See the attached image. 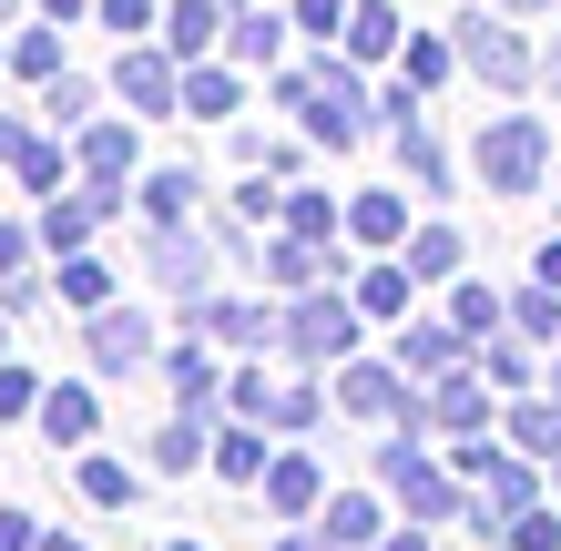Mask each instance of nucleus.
Instances as JSON below:
<instances>
[{
  "mask_svg": "<svg viewBox=\"0 0 561 551\" xmlns=\"http://www.w3.org/2000/svg\"><path fill=\"white\" fill-rule=\"evenodd\" d=\"M276 103L296 113V123H307V134L317 144H357V134H368V103H357V82H347V61H296V72L276 82Z\"/></svg>",
  "mask_w": 561,
  "mask_h": 551,
  "instance_id": "obj_1",
  "label": "nucleus"
},
{
  "mask_svg": "<svg viewBox=\"0 0 561 551\" xmlns=\"http://www.w3.org/2000/svg\"><path fill=\"white\" fill-rule=\"evenodd\" d=\"M470 164H480L490 194H541V174H551V123H541V113H501V123L470 144Z\"/></svg>",
  "mask_w": 561,
  "mask_h": 551,
  "instance_id": "obj_2",
  "label": "nucleus"
},
{
  "mask_svg": "<svg viewBox=\"0 0 561 551\" xmlns=\"http://www.w3.org/2000/svg\"><path fill=\"white\" fill-rule=\"evenodd\" d=\"M459 61H470L490 92H520V82H531V51H520V31L501 11H470V21H459Z\"/></svg>",
  "mask_w": 561,
  "mask_h": 551,
  "instance_id": "obj_3",
  "label": "nucleus"
},
{
  "mask_svg": "<svg viewBox=\"0 0 561 551\" xmlns=\"http://www.w3.org/2000/svg\"><path fill=\"white\" fill-rule=\"evenodd\" d=\"M378 470H388V491L409 501V521H459V510H470V501H459L439 470L419 460V439H378Z\"/></svg>",
  "mask_w": 561,
  "mask_h": 551,
  "instance_id": "obj_4",
  "label": "nucleus"
},
{
  "mask_svg": "<svg viewBox=\"0 0 561 551\" xmlns=\"http://www.w3.org/2000/svg\"><path fill=\"white\" fill-rule=\"evenodd\" d=\"M286 347H296V358H347V347H357V317L327 297V286H307V297L286 307Z\"/></svg>",
  "mask_w": 561,
  "mask_h": 551,
  "instance_id": "obj_5",
  "label": "nucleus"
},
{
  "mask_svg": "<svg viewBox=\"0 0 561 551\" xmlns=\"http://www.w3.org/2000/svg\"><path fill=\"white\" fill-rule=\"evenodd\" d=\"M92 368H113V378L153 368V328H144L134 307H92Z\"/></svg>",
  "mask_w": 561,
  "mask_h": 551,
  "instance_id": "obj_6",
  "label": "nucleus"
},
{
  "mask_svg": "<svg viewBox=\"0 0 561 551\" xmlns=\"http://www.w3.org/2000/svg\"><path fill=\"white\" fill-rule=\"evenodd\" d=\"M113 92H123V103H134L144 123H153V113H184V82H174V61H163V51H123Z\"/></svg>",
  "mask_w": 561,
  "mask_h": 551,
  "instance_id": "obj_7",
  "label": "nucleus"
},
{
  "mask_svg": "<svg viewBox=\"0 0 561 551\" xmlns=\"http://www.w3.org/2000/svg\"><path fill=\"white\" fill-rule=\"evenodd\" d=\"M337 399H347L357 418H419V399L399 388V368H378V358H357V368L337 378Z\"/></svg>",
  "mask_w": 561,
  "mask_h": 551,
  "instance_id": "obj_8",
  "label": "nucleus"
},
{
  "mask_svg": "<svg viewBox=\"0 0 561 551\" xmlns=\"http://www.w3.org/2000/svg\"><path fill=\"white\" fill-rule=\"evenodd\" d=\"M42 439L51 449H82L92 439V388H42Z\"/></svg>",
  "mask_w": 561,
  "mask_h": 551,
  "instance_id": "obj_9",
  "label": "nucleus"
},
{
  "mask_svg": "<svg viewBox=\"0 0 561 551\" xmlns=\"http://www.w3.org/2000/svg\"><path fill=\"white\" fill-rule=\"evenodd\" d=\"M266 501H276V510H317V501H327V480H317V460H307V449L266 460Z\"/></svg>",
  "mask_w": 561,
  "mask_h": 551,
  "instance_id": "obj_10",
  "label": "nucleus"
},
{
  "mask_svg": "<svg viewBox=\"0 0 561 551\" xmlns=\"http://www.w3.org/2000/svg\"><path fill=\"white\" fill-rule=\"evenodd\" d=\"M347 236L357 245H399L409 236V205H399V194H347Z\"/></svg>",
  "mask_w": 561,
  "mask_h": 551,
  "instance_id": "obj_11",
  "label": "nucleus"
},
{
  "mask_svg": "<svg viewBox=\"0 0 561 551\" xmlns=\"http://www.w3.org/2000/svg\"><path fill=\"white\" fill-rule=\"evenodd\" d=\"M399 42H409V31H399V11H388V0H357V11H347V51H357V61H388Z\"/></svg>",
  "mask_w": 561,
  "mask_h": 551,
  "instance_id": "obj_12",
  "label": "nucleus"
},
{
  "mask_svg": "<svg viewBox=\"0 0 561 551\" xmlns=\"http://www.w3.org/2000/svg\"><path fill=\"white\" fill-rule=\"evenodd\" d=\"M439 429H449V439H480V429H490V399H480V388L459 378V368L439 378Z\"/></svg>",
  "mask_w": 561,
  "mask_h": 551,
  "instance_id": "obj_13",
  "label": "nucleus"
},
{
  "mask_svg": "<svg viewBox=\"0 0 561 551\" xmlns=\"http://www.w3.org/2000/svg\"><path fill=\"white\" fill-rule=\"evenodd\" d=\"M399 368H409V378H449V368H459V337H449V328H409V337H399Z\"/></svg>",
  "mask_w": 561,
  "mask_h": 551,
  "instance_id": "obj_14",
  "label": "nucleus"
},
{
  "mask_svg": "<svg viewBox=\"0 0 561 551\" xmlns=\"http://www.w3.org/2000/svg\"><path fill=\"white\" fill-rule=\"evenodd\" d=\"M61 297H72L82 317H92V307H113V266H103V255H82V245H72V255H61Z\"/></svg>",
  "mask_w": 561,
  "mask_h": 551,
  "instance_id": "obj_15",
  "label": "nucleus"
},
{
  "mask_svg": "<svg viewBox=\"0 0 561 551\" xmlns=\"http://www.w3.org/2000/svg\"><path fill=\"white\" fill-rule=\"evenodd\" d=\"M184 113H205V123L245 113V82H236V72H184Z\"/></svg>",
  "mask_w": 561,
  "mask_h": 551,
  "instance_id": "obj_16",
  "label": "nucleus"
},
{
  "mask_svg": "<svg viewBox=\"0 0 561 551\" xmlns=\"http://www.w3.org/2000/svg\"><path fill=\"white\" fill-rule=\"evenodd\" d=\"M511 439L531 449V460H561V409H551V399H520V409H511Z\"/></svg>",
  "mask_w": 561,
  "mask_h": 551,
  "instance_id": "obj_17",
  "label": "nucleus"
},
{
  "mask_svg": "<svg viewBox=\"0 0 561 551\" xmlns=\"http://www.w3.org/2000/svg\"><path fill=\"white\" fill-rule=\"evenodd\" d=\"M153 276L174 286V297H205V245H184V236H163V245H153Z\"/></svg>",
  "mask_w": 561,
  "mask_h": 551,
  "instance_id": "obj_18",
  "label": "nucleus"
},
{
  "mask_svg": "<svg viewBox=\"0 0 561 551\" xmlns=\"http://www.w3.org/2000/svg\"><path fill=\"white\" fill-rule=\"evenodd\" d=\"M215 31H225V11H215V0H174V21H163V51H205Z\"/></svg>",
  "mask_w": 561,
  "mask_h": 551,
  "instance_id": "obj_19",
  "label": "nucleus"
},
{
  "mask_svg": "<svg viewBox=\"0 0 561 551\" xmlns=\"http://www.w3.org/2000/svg\"><path fill=\"white\" fill-rule=\"evenodd\" d=\"M327 541H337V551H368L378 541V501H327Z\"/></svg>",
  "mask_w": 561,
  "mask_h": 551,
  "instance_id": "obj_20",
  "label": "nucleus"
},
{
  "mask_svg": "<svg viewBox=\"0 0 561 551\" xmlns=\"http://www.w3.org/2000/svg\"><path fill=\"white\" fill-rule=\"evenodd\" d=\"M357 307L368 317H409V266H368L357 276Z\"/></svg>",
  "mask_w": 561,
  "mask_h": 551,
  "instance_id": "obj_21",
  "label": "nucleus"
},
{
  "mask_svg": "<svg viewBox=\"0 0 561 551\" xmlns=\"http://www.w3.org/2000/svg\"><path fill=\"white\" fill-rule=\"evenodd\" d=\"M82 164H92V174L113 184L123 164H134V134H123V123H92V134H82Z\"/></svg>",
  "mask_w": 561,
  "mask_h": 551,
  "instance_id": "obj_22",
  "label": "nucleus"
},
{
  "mask_svg": "<svg viewBox=\"0 0 561 551\" xmlns=\"http://www.w3.org/2000/svg\"><path fill=\"white\" fill-rule=\"evenodd\" d=\"M286 225H296L307 245H327V236L347 225V205H327V194H286Z\"/></svg>",
  "mask_w": 561,
  "mask_h": 551,
  "instance_id": "obj_23",
  "label": "nucleus"
},
{
  "mask_svg": "<svg viewBox=\"0 0 561 551\" xmlns=\"http://www.w3.org/2000/svg\"><path fill=\"white\" fill-rule=\"evenodd\" d=\"M215 470L225 480H266V439H255V429H225L215 439Z\"/></svg>",
  "mask_w": 561,
  "mask_h": 551,
  "instance_id": "obj_24",
  "label": "nucleus"
},
{
  "mask_svg": "<svg viewBox=\"0 0 561 551\" xmlns=\"http://www.w3.org/2000/svg\"><path fill=\"white\" fill-rule=\"evenodd\" d=\"M144 215H153V225H184V215H194V174H153V184H144Z\"/></svg>",
  "mask_w": 561,
  "mask_h": 551,
  "instance_id": "obj_25",
  "label": "nucleus"
},
{
  "mask_svg": "<svg viewBox=\"0 0 561 551\" xmlns=\"http://www.w3.org/2000/svg\"><path fill=\"white\" fill-rule=\"evenodd\" d=\"M449 266H459V236H449V225L409 236V276H449Z\"/></svg>",
  "mask_w": 561,
  "mask_h": 551,
  "instance_id": "obj_26",
  "label": "nucleus"
},
{
  "mask_svg": "<svg viewBox=\"0 0 561 551\" xmlns=\"http://www.w3.org/2000/svg\"><path fill=\"white\" fill-rule=\"evenodd\" d=\"M205 460V429H194V418H174V429L153 439V470H194Z\"/></svg>",
  "mask_w": 561,
  "mask_h": 551,
  "instance_id": "obj_27",
  "label": "nucleus"
},
{
  "mask_svg": "<svg viewBox=\"0 0 561 551\" xmlns=\"http://www.w3.org/2000/svg\"><path fill=\"white\" fill-rule=\"evenodd\" d=\"M42 113L61 123V134H72V123L92 113V82H72V72H51V92H42Z\"/></svg>",
  "mask_w": 561,
  "mask_h": 551,
  "instance_id": "obj_28",
  "label": "nucleus"
},
{
  "mask_svg": "<svg viewBox=\"0 0 561 551\" xmlns=\"http://www.w3.org/2000/svg\"><path fill=\"white\" fill-rule=\"evenodd\" d=\"M82 491L103 510H123V501H134V470H123V460H82Z\"/></svg>",
  "mask_w": 561,
  "mask_h": 551,
  "instance_id": "obj_29",
  "label": "nucleus"
},
{
  "mask_svg": "<svg viewBox=\"0 0 561 551\" xmlns=\"http://www.w3.org/2000/svg\"><path fill=\"white\" fill-rule=\"evenodd\" d=\"M276 42H286V21H266V11L236 21V61H276Z\"/></svg>",
  "mask_w": 561,
  "mask_h": 551,
  "instance_id": "obj_30",
  "label": "nucleus"
},
{
  "mask_svg": "<svg viewBox=\"0 0 561 551\" xmlns=\"http://www.w3.org/2000/svg\"><path fill=\"white\" fill-rule=\"evenodd\" d=\"M399 164H409L419 184H449V164H439V144H428L419 123H399Z\"/></svg>",
  "mask_w": 561,
  "mask_h": 551,
  "instance_id": "obj_31",
  "label": "nucleus"
},
{
  "mask_svg": "<svg viewBox=\"0 0 561 551\" xmlns=\"http://www.w3.org/2000/svg\"><path fill=\"white\" fill-rule=\"evenodd\" d=\"M490 328H501V297H490V286H470V276H459V337H490Z\"/></svg>",
  "mask_w": 561,
  "mask_h": 551,
  "instance_id": "obj_32",
  "label": "nucleus"
},
{
  "mask_svg": "<svg viewBox=\"0 0 561 551\" xmlns=\"http://www.w3.org/2000/svg\"><path fill=\"white\" fill-rule=\"evenodd\" d=\"M399 61H409V82H439L459 61V42H399Z\"/></svg>",
  "mask_w": 561,
  "mask_h": 551,
  "instance_id": "obj_33",
  "label": "nucleus"
},
{
  "mask_svg": "<svg viewBox=\"0 0 561 551\" xmlns=\"http://www.w3.org/2000/svg\"><path fill=\"white\" fill-rule=\"evenodd\" d=\"M205 328H215L225 347H245V337H266V317H255V307H205Z\"/></svg>",
  "mask_w": 561,
  "mask_h": 551,
  "instance_id": "obj_34",
  "label": "nucleus"
},
{
  "mask_svg": "<svg viewBox=\"0 0 561 551\" xmlns=\"http://www.w3.org/2000/svg\"><path fill=\"white\" fill-rule=\"evenodd\" d=\"M266 409H276V429H317V409H327V399H317V388H276Z\"/></svg>",
  "mask_w": 561,
  "mask_h": 551,
  "instance_id": "obj_35",
  "label": "nucleus"
},
{
  "mask_svg": "<svg viewBox=\"0 0 561 551\" xmlns=\"http://www.w3.org/2000/svg\"><path fill=\"white\" fill-rule=\"evenodd\" d=\"M174 388H184V409H215V368H205V358H194V347H184V358H174Z\"/></svg>",
  "mask_w": 561,
  "mask_h": 551,
  "instance_id": "obj_36",
  "label": "nucleus"
},
{
  "mask_svg": "<svg viewBox=\"0 0 561 551\" xmlns=\"http://www.w3.org/2000/svg\"><path fill=\"white\" fill-rule=\"evenodd\" d=\"M511 521H520L511 551H561V521H551V510H511Z\"/></svg>",
  "mask_w": 561,
  "mask_h": 551,
  "instance_id": "obj_37",
  "label": "nucleus"
},
{
  "mask_svg": "<svg viewBox=\"0 0 561 551\" xmlns=\"http://www.w3.org/2000/svg\"><path fill=\"white\" fill-rule=\"evenodd\" d=\"M11 61H21V72H31V82H51V72H61V42H51V31H31V42H21Z\"/></svg>",
  "mask_w": 561,
  "mask_h": 551,
  "instance_id": "obj_38",
  "label": "nucleus"
},
{
  "mask_svg": "<svg viewBox=\"0 0 561 551\" xmlns=\"http://www.w3.org/2000/svg\"><path fill=\"white\" fill-rule=\"evenodd\" d=\"M480 368H490V378H501V388H531V358H520V347H511V337H501V347H490V358H480Z\"/></svg>",
  "mask_w": 561,
  "mask_h": 551,
  "instance_id": "obj_39",
  "label": "nucleus"
},
{
  "mask_svg": "<svg viewBox=\"0 0 561 551\" xmlns=\"http://www.w3.org/2000/svg\"><path fill=\"white\" fill-rule=\"evenodd\" d=\"M520 328H561V286H531V297H520Z\"/></svg>",
  "mask_w": 561,
  "mask_h": 551,
  "instance_id": "obj_40",
  "label": "nucleus"
},
{
  "mask_svg": "<svg viewBox=\"0 0 561 551\" xmlns=\"http://www.w3.org/2000/svg\"><path fill=\"white\" fill-rule=\"evenodd\" d=\"M92 11H103L113 31H144V21H153V0H92Z\"/></svg>",
  "mask_w": 561,
  "mask_h": 551,
  "instance_id": "obj_41",
  "label": "nucleus"
},
{
  "mask_svg": "<svg viewBox=\"0 0 561 551\" xmlns=\"http://www.w3.org/2000/svg\"><path fill=\"white\" fill-rule=\"evenodd\" d=\"M296 21L307 31H347V0H296Z\"/></svg>",
  "mask_w": 561,
  "mask_h": 551,
  "instance_id": "obj_42",
  "label": "nucleus"
},
{
  "mask_svg": "<svg viewBox=\"0 0 561 551\" xmlns=\"http://www.w3.org/2000/svg\"><path fill=\"white\" fill-rule=\"evenodd\" d=\"M0 409H42V388H31L21 368H0Z\"/></svg>",
  "mask_w": 561,
  "mask_h": 551,
  "instance_id": "obj_43",
  "label": "nucleus"
},
{
  "mask_svg": "<svg viewBox=\"0 0 561 551\" xmlns=\"http://www.w3.org/2000/svg\"><path fill=\"white\" fill-rule=\"evenodd\" d=\"M42 531H31V510H0V551H31Z\"/></svg>",
  "mask_w": 561,
  "mask_h": 551,
  "instance_id": "obj_44",
  "label": "nucleus"
},
{
  "mask_svg": "<svg viewBox=\"0 0 561 551\" xmlns=\"http://www.w3.org/2000/svg\"><path fill=\"white\" fill-rule=\"evenodd\" d=\"M21 255H31V236H21V225H0V276H21Z\"/></svg>",
  "mask_w": 561,
  "mask_h": 551,
  "instance_id": "obj_45",
  "label": "nucleus"
},
{
  "mask_svg": "<svg viewBox=\"0 0 561 551\" xmlns=\"http://www.w3.org/2000/svg\"><path fill=\"white\" fill-rule=\"evenodd\" d=\"M378 551H419V531H388V541H378Z\"/></svg>",
  "mask_w": 561,
  "mask_h": 551,
  "instance_id": "obj_46",
  "label": "nucleus"
},
{
  "mask_svg": "<svg viewBox=\"0 0 561 551\" xmlns=\"http://www.w3.org/2000/svg\"><path fill=\"white\" fill-rule=\"evenodd\" d=\"M42 11H51V21H72V11H82V0H42Z\"/></svg>",
  "mask_w": 561,
  "mask_h": 551,
  "instance_id": "obj_47",
  "label": "nucleus"
},
{
  "mask_svg": "<svg viewBox=\"0 0 561 551\" xmlns=\"http://www.w3.org/2000/svg\"><path fill=\"white\" fill-rule=\"evenodd\" d=\"M551 92H561V31H551Z\"/></svg>",
  "mask_w": 561,
  "mask_h": 551,
  "instance_id": "obj_48",
  "label": "nucleus"
},
{
  "mask_svg": "<svg viewBox=\"0 0 561 551\" xmlns=\"http://www.w3.org/2000/svg\"><path fill=\"white\" fill-rule=\"evenodd\" d=\"M501 11H551V0H501Z\"/></svg>",
  "mask_w": 561,
  "mask_h": 551,
  "instance_id": "obj_49",
  "label": "nucleus"
},
{
  "mask_svg": "<svg viewBox=\"0 0 561 551\" xmlns=\"http://www.w3.org/2000/svg\"><path fill=\"white\" fill-rule=\"evenodd\" d=\"M31 551H82V541H31Z\"/></svg>",
  "mask_w": 561,
  "mask_h": 551,
  "instance_id": "obj_50",
  "label": "nucleus"
},
{
  "mask_svg": "<svg viewBox=\"0 0 561 551\" xmlns=\"http://www.w3.org/2000/svg\"><path fill=\"white\" fill-rule=\"evenodd\" d=\"M276 551H307V541H276Z\"/></svg>",
  "mask_w": 561,
  "mask_h": 551,
  "instance_id": "obj_51",
  "label": "nucleus"
},
{
  "mask_svg": "<svg viewBox=\"0 0 561 551\" xmlns=\"http://www.w3.org/2000/svg\"><path fill=\"white\" fill-rule=\"evenodd\" d=\"M551 388H561V358H551Z\"/></svg>",
  "mask_w": 561,
  "mask_h": 551,
  "instance_id": "obj_52",
  "label": "nucleus"
},
{
  "mask_svg": "<svg viewBox=\"0 0 561 551\" xmlns=\"http://www.w3.org/2000/svg\"><path fill=\"white\" fill-rule=\"evenodd\" d=\"M174 551H194V541H174Z\"/></svg>",
  "mask_w": 561,
  "mask_h": 551,
  "instance_id": "obj_53",
  "label": "nucleus"
}]
</instances>
